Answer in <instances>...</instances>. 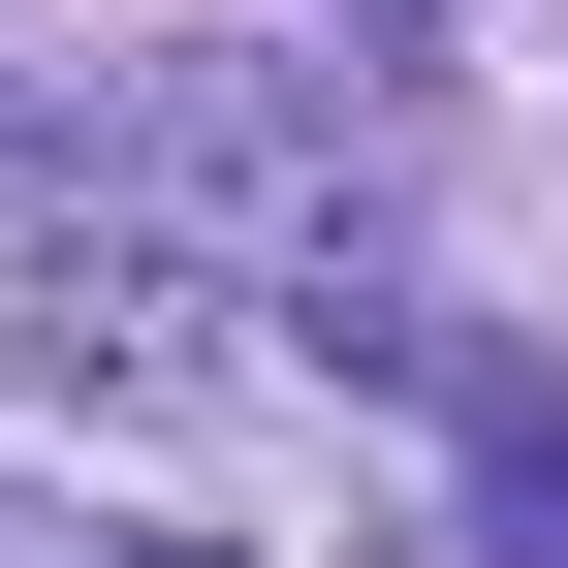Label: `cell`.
Wrapping results in <instances>:
<instances>
[{
    "mask_svg": "<svg viewBox=\"0 0 568 568\" xmlns=\"http://www.w3.org/2000/svg\"><path fill=\"white\" fill-rule=\"evenodd\" d=\"M126 222H222L284 316H316V284H379V190H347V126L284 95V63H159V95H126Z\"/></svg>",
    "mask_w": 568,
    "mask_h": 568,
    "instance_id": "1",
    "label": "cell"
},
{
    "mask_svg": "<svg viewBox=\"0 0 568 568\" xmlns=\"http://www.w3.org/2000/svg\"><path fill=\"white\" fill-rule=\"evenodd\" d=\"M222 316H253V284L190 253V222H32L0 379H32V410H95V443H190V410H222Z\"/></svg>",
    "mask_w": 568,
    "mask_h": 568,
    "instance_id": "2",
    "label": "cell"
},
{
    "mask_svg": "<svg viewBox=\"0 0 568 568\" xmlns=\"http://www.w3.org/2000/svg\"><path fill=\"white\" fill-rule=\"evenodd\" d=\"M347 32H379V63H410V32H443V0H347Z\"/></svg>",
    "mask_w": 568,
    "mask_h": 568,
    "instance_id": "3",
    "label": "cell"
}]
</instances>
